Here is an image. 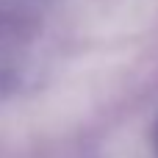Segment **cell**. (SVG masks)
I'll return each instance as SVG.
<instances>
[{
	"label": "cell",
	"instance_id": "6da1fadb",
	"mask_svg": "<svg viewBox=\"0 0 158 158\" xmlns=\"http://www.w3.org/2000/svg\"><path fill=\"white\" fill-rule=\"evenodd\" d=\"M153 144H156V156H158V125H156V133H153Z\"/></svg>",
	"mask_w": 158,
	"mask_h": 158
}]
</instances>
